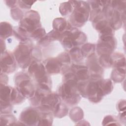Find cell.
Wrapping results in <instances>:
<instances>
[{
  "mask_svg": "<svg viewBox=\"0 0 126 126\" xmlns=\"http://www.w3.org/2000/svg\"><path fill=\"white\" fill-rule=\"evenodd\" d=\"M99 59V63L102 66L109 67L112 65V59L109 55H101Z\"/></svg>",
  "mask_w": 126,
  "mask_h": 126,
  "instance_id": "603a6c76",
  "label": "cell"
},
{
  "mask_svg": "<svg viewBox=\"0 0 126 126\" xmlns=\"http://www.w3.org/2000/svg\"><path fill=\"white\" fill-rule=\"evenodd\" d=\"M95 50V45L91 43H86L84 44L81 49V52L83 56L89 57L94 53Z\"/></svg>",
  "mask_w": 126,
  "mask_h": 126,
  "instance_id": "ffe728a7",
  "label": "cell"
},
{
  "mask_svg": "<svg viewBox=\"0 0 126 126\" xmlns=\"http://www.w3.org/2000/svg\"><path fill=\"white\" fill-rule=\"evenodd\" d=\"M15 122V117L13 115L5 114L1 115L0 117V124L1 125H10L9 123H12Z\"/></svg>",
  "mask_w": 126,
  "mask_h": 126,
  "instance_id": "d4e9b609",
  "label": "cell"
},
{
  "mask_svg": "<svg viewBox=\"0 0 126 126\" xmlns=\"http://www.w3.org/2000/svg\"><path fill=\"white\" fill-rule=\"evenodd\" d=\"M17 90L24 96L27 98L32 97L35 94L34 86L29 76L23 73H20L15 78Z\"/></svg>",
  "mask_w": 126,
  "mask_h": 126,
  "instance_id": "3957f363",
  "label": "cell"
},
{
  "mask_svg": "<svg viewBox=\"0 0 126 126\" xmlns=\"http://www.w3.org/2000/svg\"><path fill=\"white\" fill-rule=\"evenodd\" d=\"M20 119L24 125H35L39 122V113L34 108H29L21 113Z\"/></svg>",
  "mask_w": 126,
  "mask_h": 126,
  "instance_id": "52a82bcc",
  "label": "cell"
},
{
  "mask_svg": "<svg viewBox=\"0 0 126 126\" xmlns=\"http://www.w3.org/2000/svg\"><path fill=\"white\" fill-rule=\"evenodd\" d=\"M70 117L73 121L76 122L83 118V112L80 108L76 107L72 109L70 113Z\"/></svg>",
  "mask_w": 126,
  "mask_h": 126,
  "instance_id": "7402d4cb",
  "label": "cell"
},
{
  "mask_svg": "<svg viewBox=\"0 0 126 126\" xmlns=\"http://www.w3.org/2000/svg\"><path fill=\"white\" fill-rule=\"evenodd\" d=\"M19 2V4L20 6L23 8H30L35 1H26V0H20L18 1Z\"/></svg>",
  "mask_w": 126,
  "mask_h": 126,
  "instance_id": "83f0119b",
  "label": "cell"
},
{
  "mask_svg": "<svg viewBox=\"0 0 126 126\" xmlns=\"http://www.w3.org/2000/svg\"><path fill=\"white\" fill-rule=\"evenodd\" d=\"M69 24H68L65 20L62 18H56L54 20L53 26L54 30L61 32H64L68 28Z\"/></svg>",
  "mask_w": 126,
  "mask_h": 126,
  "instance_id": "4fadbf2b",
  "label": "cell"
},
{
  "mask_svg": "<svg viewBox=\"0 0 126 126\" xmlns=\"http://www.w3.org/2000/svg\"><path fill=\"white\" fill-rule=\"evenodd\" d=\"M29 72L38 83L47 76L44 65L37 61H34L31 64L29 68Z\"/></svg>",
  "mask_w": 126,
  "mask_h": 126,
  "instance_id": "ba28073f",
  "label": "cell"
},
{
  "mask_svg": "<svg viewBox=\"0 0 126 126\" xmlns=\"http://www.w3.org/2000/svg\"><path fill=\"white\" fill-rule=\"evenodd\" d=\"M12 10L16 12H14L11 11V15L13 18L14 16L15 17L14 18V19H16V20H17V19H20L21 17H22V12L20 11V10L19 8L16 7L15 8H13Z\"/></svg>",
  "mask_w": 126,
  "mask_h": 126,
  "instance_id": "f1b7e54d",
  "label": "cell"
},
{
  "mask_svg": "<svg viewBox=\"0 0 126 126\" xmlns=\"http://www.w3.org/2000/svg\"><path fill=\"white\" fill-rule=\"evenodd\" d=\"M62 63L58 58H50L45 61V68L50 74H56L60 72Z\"/></svg>",
  "mask_w": 126,
  "mask_h": 126,
  "instance_id": "30bf717a",
  "label": "cell"
},
{
  "mask_svg": "<svg viewBox=\"0 0 126 126\" xmlns=\"http://www.w3.org/2000/svg\"><path fill=\"white\" fill-rule=\"evenodd\" d=\"M28 43H23L16 48L14 55L16 61L22 68H26L31 63L32 49Z\"/></svg>",
  "mask_w": 126,
  "mask_h": 126,
  "instance_id": "5b68a950",
  "label": "cell"
},
{
  "mask_svg": "<svg viewBox=\"0 0 126 126\" xmlns=\"http://www.w3.org/2000/svg\"><path fill=\"white\" fill-rule=\"evenodd\" d=\"M117 121L114 119V118L112 116H106L103 121V125H118L116 124Z\"/></svg>",
  "mask_w": 126,
  "mask_h": 126,
  "instance_id": "4316f807",
  "label": "cell"
},
{
  "mask_svg": "<svg viewBox=\"0 0 126 126\" xmlns=\"http://www.w3.org/2000/svg\"><path fill=\"white\" fill-rule=\"evenodd\" d=\"M64 78L65 82L60 88V95L68 104H76L80 99L77 86V80L72 72L65 74Z\"/></svg>",
  "mask_w": 126,
  "mask_h": 126,
  "instance_id": "6da1fadb",
  "label": "cell"
},
{
  "mask_svg": "<svg viewBox=\"0 0 126 126\" xmlns=\"http://www.w3.org/2000/svg\"><path fill=\"white\" fill-rule=\"evenodd\" d=\"M68 112L67 108L65 105L60 102L56 107L53 111L55 116L59 118H62L66 115Z\"/></svg>",
  "mask_w": 126,
  "mask_h": 126,
  "instance_id": "e0dca14e",
  "label": "cell"
},
{
  "mask_svg": "<svg viewBox=\"0 0 126 126\" xmlns=\"http://www.w3.org/2000/svg\"><path fill=\"white\" fill-rule=\"evenodd\" d=\"M87 64L88 69H90V71L94 73L93 75L100 76L101 74L102 73L103 70L99 66L96 57L94 54L89 57Z\"/></svg>",
  "mask_w": 126,
  "mask_h": 126,
  "instance_id": "7c38bea8",
  "label": "cell"
},
{
  "mask_svg": "<svg viewBox=\"0 0 126 126\" xmlns=\"http://www.w3.org/2000/svg\"><path fill=\"white\" fill-rule=\"evenodd\" d=\"M101 89L103 95L111 93L113 89V85L109 79H102L101 81Z\"/></svg>",
  "mask_w": 126,
  "mask_h": 126,
  "instance_id": "d6986e66",
  "label": "cell"
},
{
  "mask_svg": "<svg viewBox=\"0 0 126 126\" xmlns=\"http://www.w3.org/2000/svg\"><path fill=\"white\" fill-rule=\"evenodd\" d=\"M71 70L77 80L86 81L89 79V69L87 66L81 65H73Z\"/></svg>",
  "mask_w": 126,
  "mask_h": 126,
  "instance_id": "8fae6325",
  "label": "cell"
},
{
  "mask_svg": "<svg viewBox=\"0 0 126 126\" xmlns=\"http://www.w3.org/2000/svg\"><path fill=\"white\" fill-rule=\"evenodd\" d=\"M41 26L38 13L32 10L26 13L20 21L19 27L25 32H33Z\"/></svg>",
  "mask_w": 126,
  "mask_h": 126,
  "instance_id": "277c9868",
  "label": "cell"
},
{
  "mask_svg": "<svg viewBox=\"0 0 126 126\" xmlns=\"http://www.w3.org/2000/svg\"><path fill=\"white\" fill-rule=\"evenodd\" d=\"M112 79L116 82H120L125 77V70L122 68H116L112 73Z\"/></svg>",
  "mask_w": 126,
  "mask_h": 126,
  "instance_id": "2e32d148",
  "label": "cell"
},
{
  "mask_svg": "<svg viewBox=\"0 0 126 126\" xmlns=\"http://www.w3.org/2000/svg\"><path fill=\"white\" fill-rule=\"evenodd\" d=\"M46 32L44 29L39 28L35 30L31 34V36L35 39H41L45 35Z\"/></svg>",
  "mask_w": 126,
  "mask_h": 126,
  "instance_id": "484cf974",
  "label": "cell"
},
{
  "mask_svg": "<svg viewBox=\"0 0 126 126\" xmlns=\"http://www.w3.org/2000/svg\"><path fill=\"white\" fill-rule=\"evenodd\" d=\"M1 54L0 59L1 72L10 73L13 72L16 67V60L14 56L9 52H4Z\"/></svg>",
  "mask_w": 126,
  "mask_h": 126,
  "instance_id": "8992f818",
  "label": "cell"
},
{
  "mask_svg": "<svg viewBox=\"0 0 126 126\" xmlns=\"http://www.w3.org/2000/svg\"><path fill=\"white\" fill-rule=\"evenodd\" d=\"M70 54L72 57V58L76 61H80L83 58V55L81 51L78 48L75 47L71 49L70 51Z\"/></svg>",
  "mask_w": 126,
  "mask_h": 126,
  "instance_id": "cb8c5ba5",
  "label": "cell"
},
{
  "mask_svg": "<svg viewBox=\"0 0 126 126\" xmlns=\"http://www.w3.org/2000/svg\"><path fill=\"white\" fill-rule=\"evenodd\" d=\"M61 102V99L58 94L52 93L48 94L42 99L41 104L42 110L49 111H54L56 107Z\"/></svg>",
  "mask_w": 126,
  "mask_h": 126,
  "instance_id": "9c48e42d",
  "label": "cell"
},
{
  "mask_svg": "<svg viewBox=\"0 0 126 126\" xmlns=\"http://www.w3.org/2000/svg\"><path fill=\"white\" fill-rule=\"evenodd\" d=\"M50 112L48 111L43 112L42 114H39V119L38 125H51L53 119Z\"/></svg>",
  "mask_w": 126,
  "mask_h": 126,
  "instance_id": "9a60e30c",
  "label": "cell"
},
{
  "mask_svg": "<svg viewBox=\"0 0 126 126\" xmlns=\"http://www.w3.org/2000/svg\"><path fill=\"white\" fill-rule=\"evenodd\" d=\"M0 36L3 39L10 36L13 32L11 25L7 22H1L0 24Z\"/></svg>",
  "mask_w": 126,
  "mask_h": 126,
  "instance_id": "5bb4252c",
  "label": "cell"
},
{
  "mask_svg": "<svg viewBox=\"0 0 126 126\" xmlns=\"http://www.w3.org/2000/svg\"><path fill=\"white\" fill-rule=\"evenodd\" d=\"M73 8V6L71 1H68L61 4L60 7V11L63 15H66L71 13Z\"/></svg>",
  "mask_w": 126,
  "mask_h": 126,
  "instance_id": "44dd1931",
  "label": "cell"
},
{
  "mask_svg": "<svg viewBox=\"0 0 126 126\" xmlns=\"http://www.w3.org/2000/svg\"><path fill=\"white\" fill-rule=\"evenodd\" d=\"M118 109L119 111H125L126 110V101L125 100H121L118 104Z\"/></svg>",
  "mask_w": 126,
  "mask_h": 126,
  "instance_id": "f546056e",
  "label": "cell"
},
{
  "mask_svg": "<svg viewBox=\"0 0 126 126\" xmlns=\"http://www.w3.org/2000/svg\"><path fill=\"white\" fill-rule=\"evenodd\" d=\"M7 77V76H5V74H4V79H5V77ZM7 80H8L7 79H6V80H5V79H4V82H7Z\"/></svg>",
  "mask_w": 126,
  "mask_h": 126,
  "instance_id": "4dcf8cb0",
  "label": "cell"
},
{
  "mask_svg": "<svg viewBox=\"0 0 126 126\" xmlns=\"http://www.w3.org/2000/svg\"><path fill=\"white\" fill-rule=\"evenodd\" d=\"M112 18L111 19L110 26L112 28L115 29H118L121 27V21L120 18L119 13L118 11L114 10L111 15Z\"/></svg>",
  "mask_w": 126,
  "mask_h": 126,
  "instance_id": "ac0fdd59",
  "label": "cell"
},
{
  "mask_svg": "<svg viewBox=\"0 0 126 126\" xmlns=\"http://www.w3.org/2000/svg\"><path fill=\"white\" fill-rule=\"evenodd\" d=\"M74 10L70 17L72 23L76 26L83 25L88 20L90 7L88 4L82 1H71Z\"/></svg>",
  "mask_w": 126,
  "mask_h": 126,
  "instance_id": "7a4b0ae2",
  "label": "cell"
}]
</instances>
